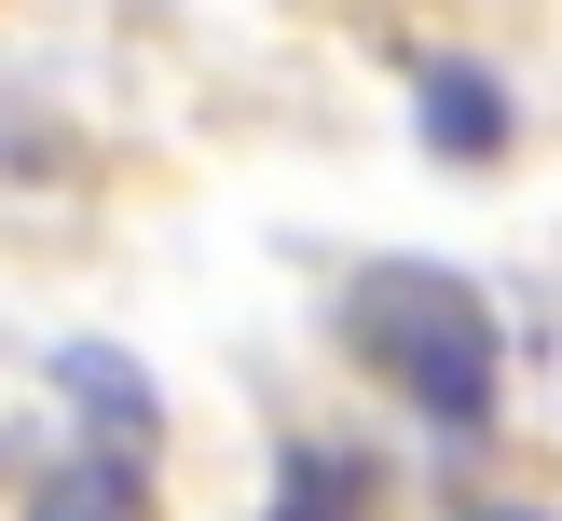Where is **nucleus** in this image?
<instances>
[{
    "label": "nucleus",
    "instance_id": "nucleus-1",
    "mask_svg": "<svg viewBox=\"0 0 562 521\" xmlns=\"http://www.w3.org/2000/svg\"><path fill=\"white\" fill-rule=\"evenodd\" d=\"M357 343H371V371L398 384L426 426H494V316H481V288H453V274H371L357 288Z\"/></svg>",
    "mask_w": 562,
    "mask_h": 521
},
{
    "label": "nucleus",
    "instance_id": "nucleus-2",
    "mask_svg": "<svg viewBox=\"0 0 562 521\" xmlns=\"http://www.w3.org/2000/svg\"><path fill=\"white\" fill-rule=\"evenodd\" d=\"M412 124H426V151H453V165L508 151V97H494V69H467V55H439V69L412 82Z\"/></svg>",
    "mask_w": 562,
    "mask_h": 521
},
{
    "label": "nucleus",
    "instance_id": "nucleus-3",
    "mask_svg": "<svg viewBox=\"0 0 562 521\" xmlns=\"http://www.w3.org/2000/svg\"><path fill=\"white\" fill-rule=\"evenodd\" d=\"M55 384L82 398V426L151 439V371H137V356H110V343H55Z\"/></svg>",
    "mask_w": 562,
    "mask_h": 521
},
{
    "label": "nucleus",
    "instance_id": "nucleus-4",
    "mask_svg": "<svg viewBox=\"0 0 562 521\" xmlns=\"http://www.w3.org/2000/svg\"><path fill=\"white\" fill-rule=\"evenodd\" d=\"M27 521H137V466H124V453H82V466H55V480L27 494Z\"/></svg>",
    "mask_w": 562,
    "mask_h": 521
},
{
    "label": "nucleus",
    "instance_id": "nucleus-5",
    "mask_svg": "<svg viewBox=\"0 0 562 521\" xmlns=\"http://www.w3.org/2000/svg\"><path fill=\"white\" fill-rule=\"evenodd\" d=\"M357 508H371V466H357V453H289L274 521H357Z\"/></svg>",
    "mask_w": 562,
    "mask_h": 521
},
{
    "label": "nucleus",
    "instance_id": "nucleus-6",
    "mask_svg": "<svg viewBox=\"0 0 562 521\" xmlns=\"http://www.w3.org/2000/svg\"><path fill=\"white\" fill-rule=\"evenodd\" d=\"M494 521H536V508H494Z\"/></svg>",
    "mask_w": 562,
    "mask_h": 521
}]
</instances>
